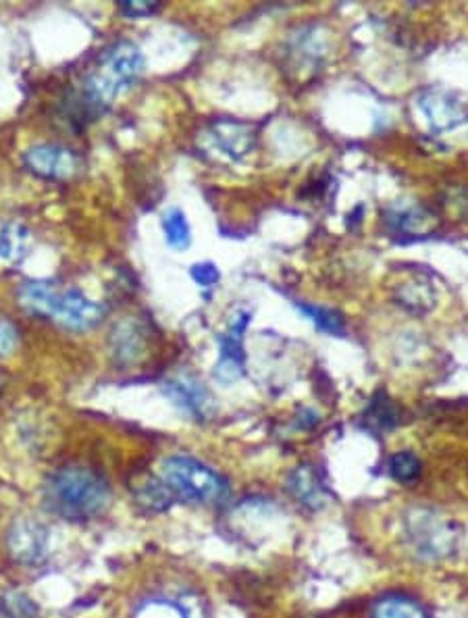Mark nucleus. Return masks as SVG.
<instances>
[{"label": "nucleus", "mask_w": 468, "mask_h": 618, "mask_svg": "<svg viewBox=\"0 0 468 618\" xmlns=\"http://www.w3.org/2000/svg\"><path fill=\"white\" fill-rule=\"evenodd\" d=\"M416 106L427 119V124L435 132H445L453 129L466 121V113L463 103L443 90H424L416 98Z\"/></svg>", "instance_id": "obj_8"}, {"label": "nucleus", "mask_w": 468, "mask_h": 618, "mask_svg": "<svg viewBox=\"0 0 468 618\" xmlns=\"http://www.w3.org/2000/svg\"><path fill=\"white\" fill-rule=\"evenodd\" d=\"M46 506L69 521H90L111 504L109 483L88 466L69 464L56 469L45 485Z\"/></svg>", "instance_id": "obj_1"}, {"label": "nucleus", "mask_w": 468, "mask_h": 618, "mask_svg": "<svg viewBox=\"0 0 468 618\" xmlns=\"http://www.w3.org/2000/svg\"><path fill=\"white\" fill-rule=\"evenodd\" d=\"M171 490L163 481H146L138 492L140 502L150 510H164L171 504Z\"/></svg>", "instance_id": "obj_21"}, {"label": "nucleus", "mask_w": 468, "mask_h": 618, "mask_svg": "<svg viewBox=\"0 0 468 618\" xmlns=\"http://www.w3.org/2000/svg\"><path fill=\"white\" fill-rule=\"evenodd\" d=\"M134 618H187V613L184 606H179L175 602L153 600L142 603V606L135 610Z\"/></svg>", "instance_id": "obj_22"}, {"label": "nucleus", "mask_w": 468, "mask_h": 618, "mask_svg": "<svg viewBox=\"0 0 468 618\" xmlns=\"http://www.w3.org/2000/svg\"><path fill=\"white\" fill-rule=\"evenodd\" d=\"M6 545H9L13 560H17L19 564H40L48 552V531L38 521L21 516L13 521L9 535H6Z\"/></svg>", "instance_id": "obj_6"}, {"label": "nucleus", "mask_w": 468, "mask_h": 618, "mask_svg": "<svg viewBox=\"0 0 468 618\" xmlns=\"http://www.w3.org/2000/svg\"><path fill=\"white\" fill-rule=\"evenodd\" d=\"M144 71L142 50L129 40H119L98 55L85 75L84 98L94 111H105L140 80Z\"/></svg>", "instance_id": "obj_2"}, {"label": "nucleus", "mask_w": 468, "mask_h": 618, "mask_svg": "<svg viewBox=\"0 0 468 618\" xmlns=\"http://www.w3.org/2000/svg\"><path fill=\"white\" fill-rule=\"evenodd\" d=\"M164 396L173 400V404L190 413L194 416H208L213 411V398L206 392V387L194 377L179 375L163 384Z\"/></svg>", "instance_id": "obj_11"}, {"label": "nucleus", "mask_w": 468, "mask_h": 618, "mask_svg": "<svg viewBox=\"0 0 468 618\" xmlns=\"http://www.w3.org/2000/svg\"><path fill=\"white\" fill-rule=\"evenodd\" d=\"M3 608L9 618H40V608L35 606V602L21 592L6 593Z\"/></svg>", "instance_id": "obj_20"}, {"label": "nucleus", "mask_w": 468, "mask_h": 618, "mask_svg": "<svg viewBox=\"0 0 468 618\" xmlns=\"http://www.w3.org/2000/svg\"><path fill=\"white\" fill-rule=\"evenodd\" d=\"M161 481L171 493L190 502L214 504L229 493L227 481L217 471L190 456H171L161 464Z\"/></svg>", "instance_id": "obj_3"}, {"label": "nucleus", "mask_w": 468, "mask_h": 618, "mask_svg": "<svg viewBox=\"0 0 468 618\" xmlns=\"http://www.w3.org/2000/svg\"><path fill=\"white\" fill-rule=\"evenodd\" d=\"M208 135L214 146L221 150V154L229 156L232 161H242L252 148H254L256 135L252 127L240 121L219 119L208 127Z\"/></svg>", "instance_id": "obj_9"}, {"label": "nucleus", "mask_w": 468, "mask_h": 618, "mask_svg": "<svg viewBox=\"0 0 468 618\" xmlns=\"http://www.w3.org/2000/svg\"><path fill=\"white\" fill-rule=\"evenodd\" d=\"M190 275L194 279V284L200 285V287H214L219 284V279H221V273L217 269V264H213V263H198V264H194L192 271H190Z\"/></svg>", "instance_id": "obj_24"}, {"label": "nucleus", "mask_w": 468, "mask_h": 618, "mask_svg": "<svg viewBox=\"0 0 468 618\" xmlns=\"http://www.w3.org/2000/svg\"><path fill=\"white\" fill-rule=\"evenodd\" d=\"M373 618H427L414 602L404 598H387L373 610Z\"/></svg>", "instance_id": "obj_18"}, {"label": "nucleus", "mask_w": 468, "mask_h": 618, "mask_svg": "<svg viewBox=\"0 0 468 618\" xmlns=\"http://www.w3.org/2000/svg\"><path fill=\"white\" fill-rule=\"evenodd\" d=\"M287 490L292 492L302 506L311 510H321L327 504L325 485L321 483L319 473L308 464H302L292 473L290 479H287Z\"/></svg>", "instance_id": "obj_12"}, {"label": "nucleus", "mask_w": 468, "mask_h": 618, "mask_svg": "<svg viewBox=\"0 0 468 618\" xmlns=\"http://www.w3.org/2000/svg\"><path fill=\"white\" fill-rule=\"evenodd\" d=\"M32 232L21 221H5L0 225V263L15 267L30 254Z\"/></svg>", "instance_id": "obj_13"}, {"label": "nucleus", "mask_w": 468, "mask_h": 618, "mask_svg": "<svg viewBox=\"0 0 468 618\" xmlns=\"http://www.w3.org/2000/svg\"><path fill=\"white\" fill-rule=\"evenodd\" d=\"M19 346V329L15 323H11L0 314V356L11 354Z\"/></svg>", "instance_id": "obj_25"}, {"label": "nucleus", "mask_w": 468, "mask_h": 618, "mask_svg": "<svg viewBox=\"0 0 468 618\" xmlns=\"http://www.w3.org/2000/svg\"><path fill=\"white\" fill-rule=\"evenodd\" d=\"M56 294H59V287L53 282H48V279H32V282H25L24 287H21L19 298L27 311L50 319V311H53Z\"/></svg>", "instance_id": "obj_14"}, {"label": "nucleus", "mask_w": 468, "mask_h": 618, "mask_svg": "<svg viewBox=\"0 0 468 618\" xmlns=\"http://www.w3.org/2000/svg\"><path fill=\"white\" fill-rule=\"evenodd\" d=\"M250 323L248 313H240L229 323L227 332L219 335V363L214 364V377L223 384H232L244 373V332Z\"/></svg>", "instance_id": "obj_7"}, {"label": "nucleus", "mask_w": 468, "mask_h": 618, "mask_svg": "<svg viewBox=\"0 0 468 618\" xmlns=\"http://www.w3.org/2000/svg\"><path fill=\"white\" fill-rule=\"evenodd\" d=\"M105 317V306L100 302L92 300L88 294H84L77 287L69 290H59L55 298L50 319L59 323L71 332H88L96 327Z\"/></svg>", "instance_id": "obj_4"}, {"label": "nucleus", "mask_w": 468, "mask_h": 618, "mask_svg": "<svg viewBox=\"0 0 468 618\" xmlns=\"http://www.w3.org/2000/svg\"><path fill=\"white\" fill-rule=\"evenodd\" d=\"M0 390H3V375H0Z\"/></svg>", "instance_id": "obj_26"}, {"label": "nucleus", "mask_w": 468, "mask_h": 618, "mask_svg": "<svg viewBox=\"0 0 468 618\" xmlns=\"http://www.w3.org/2000/svg\"><path fill=\"white\" fill-rule=\"evenodd\" d=\"M24 163L34 175L55 179V182H65V179L75 177L82 171V159L75 150L50 142L34 144L32 148H27Z\"/></svg>", "instance_id": "obj_5"}, {"label": "nucleus", "mask_w": 468, "mask_h": 618, "mask_svg": "<svg viewBox=\"0 0 468 618\" xmlns=\"http://www.w3.org/2000/svg\"><path fill=\"white\" fill-rule=\"evenodd\" d=\"M117 6L121 15H125L129 19H142L156 15V13L161 11L163 3H158V0H124V3H119Z\"/></svg>", "instance_id": "obj_23"}, {"label": "nucleus", "mask_w": 468, "mask_h": 618, "mask_svg": "<svg viewBox=\"0 0 468 618\" xmlns=\"http://www.w3.org/2000/svg\"><path fill=\"white\" fill-rule=\"evenodd\" d=\"M298 311L306 314V319L313 321V325L319 332H325L329 335H344L345 334V321L344 317L334 308L319 306V304H298Z\"/></svg>", "instance_id": "obj_17"}, {"label": "nucleus", "mask_w": 468, "mask_h": 618, "mask_svg": "<svg viewBox=\"0 0 468 618\" xmlns=\"http://www.w3.org/2000/svg\"><path fill=\"white\" fill-rule=\"evenodd\" d=\"M410 537L414 539L416 550L424 556L445 554L452 545L450 527L431 513H416L410 519Z\"/></svg>", "instance_id": "obj_10"}, {"label": "nucleus", "mask_w": 468, "mask_h": 618, "mask_svg": "<svg viewBox=\"0 0 468 618\" xmlns=\"http://www.w3.org/2000/svg\"><path fill=\"white\" fill-rule=\"evenodd\" d=\"M364 423L366 427L377 431V434H387L400 423L398 406L393 404V400L385 392H377L366 404Z\"/></svg>", "instance_id": "obj_15"}, {"label": "nucleus", "mask_w": 468, "mask_h": 618, "mask_svg": "<svg viewBox=\"0 0 468 618\" xmlns=\"http://www.w3.org/2000/svg\"><path fill=\"white\" fill-rule=\"evenodd\" d=\"M390 473L400 483H413L421 475V460L413 452H398L390 458Z\"/></svg>", "instance_id": "obj_19"}, {"label": "nucleus", "mask_w": 468, "mask_h": 618, "mask_svg": "<svg viewBox=\"0 0 468 618\" xmlns=\"http://www.w3.org/2000/svg\"><path fill=\"white\" fill-rule=\"evenodd\" d=\"M161 225L164 242H167L171 248L185 250L192 244V227L190 223H187V217L182 208H169V211L163 214Z\"/></svg>", "instance_id": "obj_16"}]
</instances>
